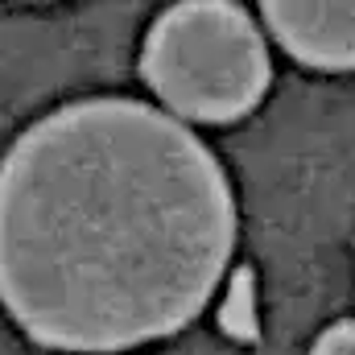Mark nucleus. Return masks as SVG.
Segmentation results:
<instances>
[{"label": "nucleus", "mask_w": 355, "mask_h": 355, "mask_svg": "<svg viewBox=\"0 0 355 355\" xmlns=\"http://www.w3.org/2000/svg\"><path fill=\"white\" fill-rule=\"evenodd\" d=\"M141 75L174 116L227 124L265 99L272 67L257 21L236 4L207 0L174 4L153 21Z\"/></svg>", "instance_id": "2"}, {"label": "nucleus", "mask_w": 355, "mask_h": 355, "mask_svg": "<svg viewBox=\"0 0 355 355\" xmlns=\"http://www.w3.org/2000/svg\"><path fill=\"white\" fill-rule=\"evenodd\" d=\"M310 355H355V318L327 327V331L314 339Z\"/></svg>", "instance_id": "5"}, {"label": "nucleus", "mask_w": 355, "mask_h": 355, "mask_svg": "<svg viewBox=\"0 0 355 355\" xmlns=\"http://www.w3.org/2000/svg\"><path fill=\"white\" fill-rule=\"evenodd\" d=\"M223 327L236 339H252L257 335V302H252V272L240 268L232 277V293L223 302Z\"/></svg>", "instance_id": "4"}, {"label": "nucleus", "mask_w": 355, "mask_h": 355, "mask_svg": "<svg viewBox=\"0 0 355 355\" xmlns=\"http://www.w3.org/2000/svg\"><path fill=\"white\" fill-rule=\"evenodd\" d=\"M285 54L314 71H355V4H261Z\"/></svg>", "instance_id": "3"}, {"label": "nucleus", "mask_w": 355, "mask_h": 355, "mask_svg": "<svg viewBox=\"0 0 355 355\" xmlns=\"http://www.w3.org/2000/svg\"><path fill=\"white\" fill-rule=\"evenodd\" d=\"M236 198L215 153L137 99H79L0 162V306L42 347L124 352L219 289Z\"/></svg>", "instance_id": "1"}]
</instances>
